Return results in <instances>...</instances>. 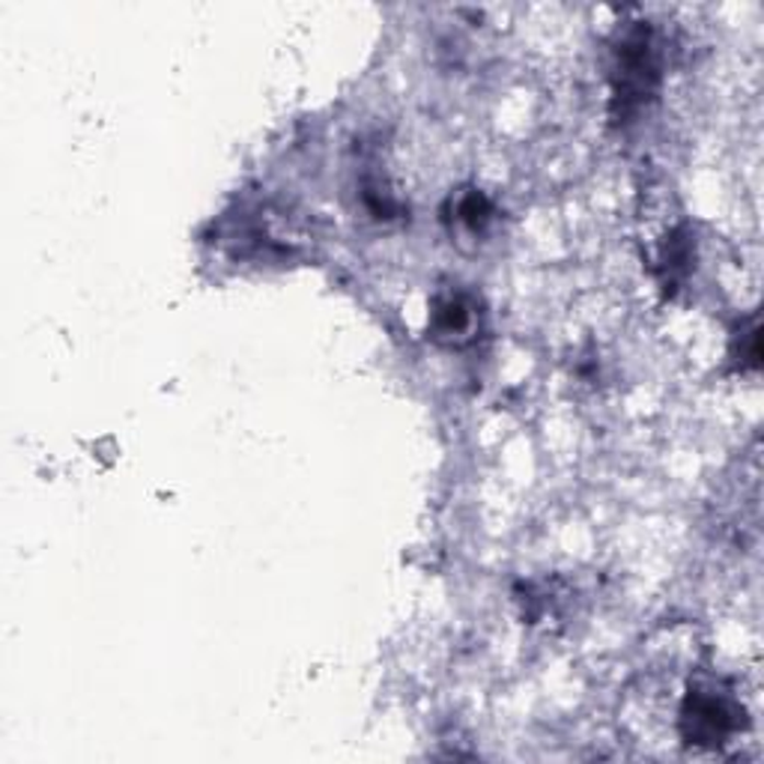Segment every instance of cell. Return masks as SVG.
Returning a JSON list of instances; mask_svg holds the SVG:
<instances>
[{"instance_id": "6da1fadb", "label": "cell", "mask_w": 764, "mask_h": 764, "mask_svg": "<svg viewBox=\"0 0 764 764\" xmlns=\"http://www.w3.org/2000/svg\"><path fill=\"white\" fill-rule=\"evenodd\" d=\"M738 708L726 699L722 693H710V689H696L689 693L687 705H684V734L689 743H717L729 741V734L738 732Z\"/></svg>"}, {"instance_id": "7a4b0ae2", "label": "cell", "mask_w": 764, "mask_h": 764, "mask_svg": "<svg viewBox=\"0 0 764 764\" xmlns=\"http://www.w3.org/2000/svg\"><path fill=\"white\" fill-rule=\"evenodd\" d=\"M436 320H440L442 332H464L466 320H469V311H466L460 301H445L440 311H436Z\"/></svg>"}]
</instances>
